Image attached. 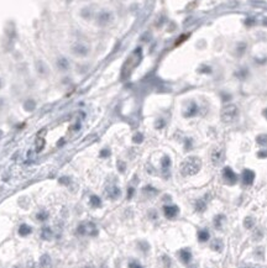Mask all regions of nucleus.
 Listing matches in <instances>:
<instances>
[{
    "mask_svg": "<svg viewBox=\"0 0 267 268\" xmlns=\"http://www.w3.org/2000/svg\"><path fill=\"white\" fill-rule=\"evenodd\" d=\"M200 167H202L200 160L198 157H195V156H192V157H188L187 160H184V162L182 163L180 173L184 177H190V176L197 174L199 172Z\"/></svg>",
    "mask_w": 267,
    "mask_h": 268,
    "instance_id": "nucleus-1",
    "label": "nucleus"
},
{
    "mask_svg": "<svg viewBox=\"0 0 267 268\" xmlns=\"http://www.w3.org/2000/svg\"><path fill=\"white\" fill-rule=\"evenodd\" d=\"M223 177L225 179V182L229 183L230 185L235 184L236 180H238V176H236V174L234 173V171H233L231 168H229V167L224 168V171H223Z\"/></svg>",
    "mask_w": 267,
    "mask_h": 268,
    "instance_id": "nucleus-7",
    "label": "nucleus"
},
{
    "mask_svg": "<svg viewBox=\"0 0 267 268\" xmlns=\"http://www.w3.org/2000/svg\"><path fill=\"white\" fill-rule=\"evenodd\" d=\"M119 169H120L121 172H124V169H125V165H124L122 162H119Z\"/></svg>",
    "mask_w": 267,
    "mask_h": 268,
    "instance_id": "nucleus-34",
    "label": "nucleus"
},
{
    "mask_svg": "<svg viewBox=\"0 0 267 268\" xmlns=\"http://www.w3.org/2000/svg\"><path fill=\"white\" fill-rule=\"evenodd\" d=\"M189 268H197L195 266H192V267H189Z\"/></svg>",
    "mask_w": 267,
    "mask_h": 268,
    "instance_id": "nucleus-36",
    "label": "nucleus"
},
{
    "mask_svg": "<svg viewBox=\"0 0 267 268\" xmlns=\"http://www.w3.org/2000/svg\"><path fill=\"white\" fill-rule=\"evenodd\" d=\"M141 50H137L132 53L131 57H129V59L126 61V63L124 64V68H122V77H127L131 72V69L139 63V61L141 59Z\"/></svg>",
    "mask_w": 267,
    "mask_h": 268,
    "instance_id": "nucleus-3",
    "label": "nucleus"
},
{
    "mask_svg": "<svg viewBox=\"0 0 267 268\" xmlns=\"http://www.w3.org/2000/svg\"><path fill=\"white\" fill-rule=\"evenodd\" d=\"M113 20V14L109 12V11H103L98 15V19H96V22L98 25L100 26H106L108 24H110V21Z\"/></svg>",
    "mask_w": 267,
    "mask_h": 268,
    "instance_id": "nucleus-6",
    "label": "nucleus"
},
{
    "mask_svg": "<svg viewBox=\"0 0 267 268\" xmlns=\"http://www.w3.org/2000/svg\"><path fill=\"white\" fill-rule=\"evenodd\" d=\"M264 115L266 116V119H267V109H266V110H265V111H264Z\"/></svg>",
    "mask_w": 267,
    "mask_h": 268,
    "instance_id": "nucleus-35",
    "label": "nucleus"
},
{
    "mask_svg": "<svg viewBox=\"0 0 267 268\" xmlns=\"http://www.w3.org/2000/svg\"><path fill=\"white\" fill-rule=\"evenodd\" d=\"M57 64H58V67H60L61 69H67V68L69 67V63H68V61H67L66 58H60V59L57 61Z\"/></svg>",
    "mask_w": 267,
    "mask_h": 268,
    "instance_id": "nucleus-22",
    "label": "nucleus"
},
{
    "mask_svg": "<svg viewBox=\"0 0 267 268\" xmlns=\"http://www.w3.org/2000/svg\"><path fill=\"white\" fill-rule=\"evenodd\" d=\"M224 157H225V153H224L223 148H220V147L213 148V151L210 153V160H211L214 166H219L224 161Z\"/></svg>",
    "mask_w": 267,
    "mask_h": 268,
    "instance_id": "nucleus-5",
    "label": "nucleus"
},
{
    "mask_svg": "<svg viewBox=\"0 0 267 268\" xmlns=\"http://www.w3.org/2000/svg\"><path fill=\"white\" fill-rule=\"evenodd\" d=\"M163 213H165V216L167 219H175L179 213V209L176 205H167L163 208Z\"/></svg>",
    "mask_w": 267,
    "mask_h": 268,
    "instance_id": "nucleus-9",
    "label": "nucleus"
},
{
    "mask_svg": "<svg viewBox=\"0 0 267 268\" xmlns=\"http://www.w3.org/2000/svg\"><path fill=\"white\" fill-rule=\"evenodd\" d=\"M257 156H259L260 158H265V157H267V151H262V152H259V153H257Z\"/></svg>",
    "mask_w": 267,
    "mask_h": 268,
    "instance_id": "nucleus-31",
    "label": "nucleus"
},
{
    "mask_svg": "<svg viewBox=\"0 0 267 268\" xmlns=\"http://www.w3.org/2000/svg\"><path fill=\"white\" fill-rule=\"evenodd\" d=\"M254 225H255L254 217H246V219L244 220V226H245V229H252Z\"/></svg>",
    "mask_w": 267,
    "mask_h": 268,
    "instance_id": "nucleus-23",
    "label": "nucleus"
},
{
    "mask_svg": "<svg viewBox=\"0 0 267 268\" xmlns=\"http://www.w3.org/2000/svg\"><path fill=\"white\" fill-rule=\"evenodd\" d=\"M77 234L78 235H88V236H96L98 235V229L95 226L94 222H83L78 226L77 229Z\"/></svg>",
    "mask_w": 267,
    "mask_h": 268,
    "instance_id": "nucleus-4",
    "label": "nucleus"
},
{
    "mask_svg": "<svg viewBox=\"0 0 267 268\" xmlns=\"http://www.w3.org/2000/svg\"><path fill=\"white\" fill-rule=\"evenodd\" d=\"M132 194H134V188H130V189H129V191H127V198L130 199V198L132 196Z\"/></svg>",
    "mask_w": 267,
    "mask_h": 268,
    "instance_id": "nucleus-33",
    "label": "nucleus"
},
{
    "mask_svg": "<svg viewBox=\"0 0 267 268\" xmlns=\"http://www.w3.org/2000/svg\"><path fill=\"white\" fill-rule=\"evenodd\" d=\"M36 217H37L40 221H45V220L48 217V214H47V211H43V210H41L40 213H37Z\"/></svg>",
    "mask_w": 267,
    "mask_h": 268,
    "instance_id": "nucleus-26",
    "label": "nucleus"
},
{
    "mask_svg": "<svg viewBox=\"0 0 267 268\" xmlns=\"http://www.w3.org/2000/svg\"><path fill=\"white\" fill-rule=\"evenodd\" d=\"M109 155H110V152H109L108 150H103V152L100 153L101 157H106V156H109Z\"/></svg>",
    "mask_w": 267,
    "mask_h": 268,
    "instance_id": "nucleus-32",
    "label": "nucleus"
},
{
    "mask_svg": "<svg viewBox=\"0 0 267 268\" xmlns=\"http://www.w3.org/2000/svg\"><path fill=\"white\" fill-rule=\"evenodd\" d=\"M52 236H53V234H52V230H51L50 227H43V229H42L41 237H42L43 240H51Z\"/></svg>",
    "mask_w": 267,
    "mask_h": 268,
    "instance_id": "nucleus-18",
    "label": "nucleus"
},
{
    "mask_svg": "<svg viewBox=\"0 0 267 268\" xmlns=\"http://www.w3.org/2000/svg\"><path fill=\"white\" fill-rule=\"evenodd\" d=\"M144 191L147 193V194H151V195L157 194V190H156L155 188H152V187H146V188H144Z\"/></svg>",
    "mask_w": 267,
    "mask_h": 268,
    "instance_id": "nucleus-27",
    "label": "nucleus"
},
{
    "mask_svg": "<svg viewBox=\"0 0 267 268\" xmlns=\"http://www.w3.org/2000/svg\"><path fill=\"white\" fill-rule=\"evenodd\" d=\"M207 209V200L205 199H199L195 203V210L199 213H203Z\"/></svg>",
    "mask_w": 267,
    "mask_h": 268,
    "instance_id": "nucleus-16",
    "label": "nucleus"
},
{
    "mask_svg": "<svg viewBox=\"0 0 267 268\" xmlns=\"http://www.w3.org/2000/svg\"><path fill=\"white\" fill-rule=\"evenodd\" d=\"M170 166H171V160H170V157L165 156L163 160H162V169L166 172V171H168Z\"/></svg>",
    "mask_w": 267,
    "mask_h": 268,
    "instance_id": "nucleus-24",
    "label": "nucleus"
},
{
    "mask_svg": "<svg viewBox=\"0 0 267 268\" xmlns=\"http://www.w3.org/2000/svg\"><path fill=\"white\" fill-rule=\"evenodd\" d=\"M89 203H90V205H91L93 208H100V206H101V200H100V198L96 196V195H91Z\"/></svg>",
    "mask_w": 267,
    "mask_h": 268,
    "instance_id": "nucleus-19",
    "label": "nucleus"
},
{
    "mask_svg": "<svg viewBox=\"0 0 267 268\" xmlns=\"http://www.w3.org/2000/svg\"><path fill=\"white\" fill-rule=\"evenodd\" d=\"M179 258L182 260V262L183 263H189L190 262V260H192V253H190V251L188 250V248H183V250H180L179 251Z\"/></svg>",
    "mask_w": 267,
    "mask_h": 268,
    "instance_id": "nucleus-12",
    "label": "nucleus"
},
{
    "mask_svg": "<svg viewBox=\"0 0 267 268\" xmlns=\"http://www.w3.org/2000/svg\"><path fill=\"white\" fill-rule=\"evenodd\" d=\"M239 115V109L236 105L234 104H229V105H225L223 109H221V112H220V116H221V120L225 124H231L236 120Z\"/></svg>",
    "mask_w": 267,
    "mask_h": 268,
    "instance_id": "nucleus-2",
    "label": "nucleus"
},
{
    "mask_svg": "<svg viewBox=\"0 0 267 268\" xmlns=\"http://www.w3.org/2000/svg\"><path fill=\"white\" fill-rule=\"evenodd\" d=\"M129 268H142V266H141L139 262H135V261H132V262H130V263H129Z\"/></svg>",
    "mask_w": 267,
    "mask_h": 268,
    "instance_id": "nucleus-30",
    "label": "nucleus"
},
{
    "mask_svg": "<svg viewBox=\"0 0 267 268\" xmlns=\"http://www.w3.org/2000/svg\"><path fill=\"white\" fill-rule=\"evenodd\" d=\"M142 140H144V136H142L141 134H136V135H135V137H134V141H135V142H137V143L142 142Z\"/></svg>",
    "mask_w": 267,
    "mask_h": 268,
    "instance_id": "nucleus-28",
    "label": "nucleus"
},
{
    "mask_svg": "<svg viewBox=\"0 0 267 268\" xmlns=\"http://www.w3.org/2000/svg\"><path fill=\"white\" fill-rule=\"evenodd\" d=\"M254 179H255V173L250 169H245L243 172V182L245 185H251L254 183Z\"/></svg>",
    "mask_w": 267,
    "mask_h": 268,
    "instance_id": "nucleus-10",
    "label": "nucleus"
},
{
    "mask_svg": "<svg viewBox=\"0 0 267 268\" xmlns=\"http://www.w3.org/2000/svg\"><path fill=\"white\" fill-rule=\"evenodd\" d=\"M225 219V215H223V214H220V215H216L215 217H214V226H215V229H220L221 227V222H223V220Z\"/></svg>",
    "mask_w": 267,
    "mask_h": 268,
    "instance_id": "nucleus-21",
    "label": "nucleus"
},
{
    "mask_svg": "<svg viewBox=\"0 0 267 268\" xmlns=\"http://www.w3.org/2000/svg\"><path fill=\"white\" fill-rule=\"evenodd\" d=\"M139 246L142 248V251L144 252H146V251H149V248H150V246H149V244H146V242H140L139 244Z\"/></svg>",
    "mask_w": 267,
    "mask_h": 268,
    "instance_id": "nucleus-29",
    "label": "nucleus"
},
{
    "mask_svg": "<svg viewBox=\"0 0 267 268\" xmlns=\"http://www.w3.org/2000/svg\"><path fill=\"white\" fill-rule=\"evenodd\" d=\"M105 195H106V198H109L111 200H115V199H118L121 195V190L116 185H110L109 188H106Z\"/></svg>",
    "mask_w": 267,
    "mask_h": 268,
    "instance_id": "nucleus-8",
    "label": "nucleus"
},
{
    "mask_svg": "<svg viewBox=\"0 0 267 268\" xmlns=\"http://www.w3.org/2000/svg\"><path fill=\"white\" fill-rule=\"evenodd\" d=\"M197 112H198V105H197L194 101H190L189 105L187 106L185 111H184V116H185V117H192V116H194Z\"/></svg>",
    "mask_w": 267,
    "mask_h": 268,
    "instance_id": "nucleus-11",
    "label": "nucleus"
},
{
    "mask_svg": "<svg viewBox=\"0 0 267 268\" xmlns=\"http://www.w3.org/2000/svg\"><path fill=\"white\" fill-rule=\"evenodd\" d=\"M0 135H1V132H0Z\"/></svg>",
    "mask_w": 267,
    "mask_h": 268,
    "instance_id": "nucleus-37",
    "label": "nucleus"
},
{
    "mask_svg": "<svg viewBox=\"0 0 267 268\" xmlns=\"http://www.w3.org/2000/svg\"><path fill=\"white\" fill-rule=\"evenodd\" d=\"M89 52L88 47L87 46H84V45H77V46H74L73 47V53L74 55H77V56H81V57H83V56H87Z\"/></svg>",
    "mask_w": 267,
    "mask_h": 268,
    "instance_id": "nucleus-13",
    "label": "nucleus"
},
{
    "mask_svg": "<svg viewBox=\"0 0 267 268\" xmlns=\"http://www.w3.org/2000/svg\"><path fill=\"white\" fill-rule=\"evenodd\" d=\"M209 237H210V235H209V232H208L207 230H199V231H198V240H199L200 242L208 241Z\"/></svg>",
    "mask_w": 267,
    "mask_h": 268,
    "instance_id": "nucleus-17",
    "label": "nucleus"
},
{
    "mask_svg": "<svg viewBox=\"0 0 267 268\" xmlns=\"http://www.w3.org/2000/svg\"><path fill=\"white\" fill-rule=\"evenodd\" d=\"M210 247H211V250H214V251H216V252H220V251H223V248H224V244H223V241H221L220 239H214V240L210 242Z\"/></svg>",
    "mask_w": 267,
    "mask_h": 268,
    "instance_id": "nucleus-14",
    "label": "nucleus"
},
{
    "mask_svg": "<svg viewBox=\"0 0 267 268\" xmlns=\"http://www.w3.org/2000/svg\"><path fill=\"white\" fill-rule=\"evenodd\" d=\"M19 234H20L21 236H27L29 234H31V226H29V225H26V224L21 225L20 229H19Z\"/></svg>",
    "mask_w": 267,
    "mask_h": 268,
    "instance_id": "nucleus-20",
    "label": "nucleus"
},
{
    "mask_svg": "<svg viewBox=\"0 0 267 268\" xmlns=\"http://www.w3.org/2000/svg\"><path fill=\"white\" fill-rule=\"evenodd\" d=\"M256 141H257L259 145H261V146H266L267 145V135H260V136H257Z\"/></svg>",
    "mask_w": 267,
    "mask_h": 268,
    "instance_id": "nucleus-25",
    "label": "nucleus"
},
{
    "mask_svg": "<svg viewBox=\"0 0 267 268\" xmlns=\"http://www.w3.org/2000/svg\"><path fill=\"white\" fill-rule=\"evenodd\" d=\"M40 266H41V268H51V266H52L51 257L48 255H43L40 258Z\"/></svg>",
    "mask_w": 267,
    "mask_h": 268,
    "instance_id": "nucleus-15",
    "label": "nucleus"
}]
</instances>
